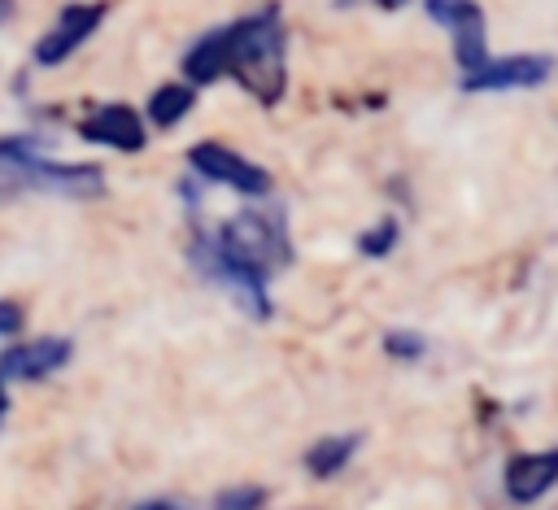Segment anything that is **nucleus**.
Segmentation results:
<instances>
[{
    "instance_id": "nucleus-1",
    "label": "nucleus",
    "mask_w": 558,
    "mask_h": 510,
    "mask_svg": "<svg viewBox=\"0 0 558 510\" xmlns=\"http://www.w3.org/2000/svg\"><path fill=\"white\" fill-rule=\"evenodd\" d=\"M192 262L222 283L253 318H270V296H266V279L292 262V244H288V227H283V209L279 205H248L235 218L222 222L218 235H201L192 244Z\"/></svg>"
},
{
    "instance_id": "nucleus-2",
    "label": "nucleus",
    "mask_w": 558,
    "mask_h": 510,
    "mask_svg": "<svg viewBox=\"0 0 558 510\" xmlns=\"http://www.w3.org/2000/svg\"><path fill=\"white\" fill-rule=\"evenodd\" d=\"M227 74L262 105H279L288 87V31L275 9L222 26Z\"/></svg>"
},
{
    "instance_id": "nucleus-3",
    "label": "nucleus",
    "mask_w": 558,
    "mask_h": 510,
    "mask_svg": "<svg viewBox=\"0 0 558 510\" xmlns=\"http://www.w3.org/2000/svg\"><path fill=\"white\" fill-rule=\"evenodd\" d=\"M26 192L92 201L105 192V174H100V166L44 157L31 135H9V139H0V201L26 196Z\"/></svg>"
},
{
    "instance_id": "nucleus-4",
    "label": "nucleus",
    "mask_w": 558,
    "mask_h": 510,
    "mask_svg": "<svg viewBox=\"0 0 558 510\" xmlns=\"http://www.w3.org/2000/svg\"><path fill=\"white\" fill-rule=\"evenodd\" d=\"M187 166H192L196 174H205L209 183H227V187L240 192V196H266V192H270V174H266L257 161H248L244 153H235V148H227V144H214V139L192 144V148H187Z\"/></svg>"
},
{
    "instance_id": "nucleus-5",
    "label": "nucleus",
    "mask_w": 558,
    "mask_h": 510,
    "mask_svg": "<svg viewBox=\"0 0 558 510\" xmlns=\"http://www.w3.org/2000/svg\"><path fill=\"white\" fill-rule=\"evenodd\" d=\"M427 17L449 31L453 57L462 74L480 70L488 61V31H484V9L475 0H427Z\"/></svg>"
},
{
    "instance_id": "nucleus-6",
    "label": "nucleus",
    "mask_w": 558,
    "mask_h": 510,
    "mask_svg": "<svg viewBox=\"0 0 558 510\" xmlns=\"http://www.w3.org/2000/svg\"><path fill=\"white\" fill-rule=\"evenodd\" d=\"M105 13H109V4H100V0H92V4H65L57 13V22L44 31V39L35 44V65L52 70L65 57H74L96 35V26L105 22Z\"/></svg>"
},
{
    "instance_id": "nucleus-7",
    "label": "nucleus",
    "mask_w": 558,
    "mask_h": 510,
    "mask_svg": "<svg viewBox=\"0 0 558 510\" xmlns=\"http://www.w3.org/2000/svg\"><path fill=\"white\" fill-rule=\"evenodd\" d=\"M554 61L536 52L519 57H488L480 70L462 74V92H510V87H541L549 78Z\"/></svg>"
},
{
    "instance_id": "nucleus-8",
    "label": "nucleus",
    "mask_w": 558,
    "mask_h": 510,
    "mask_svg": "<svg viewBox=\"0 0 558 510\" xmlns=\"http://www.w3.org/2000/svg\"><path fill=\"white\" fill-rule=\"evenodd\" d=\"M78 135L92 139V144H105V148H113V153H140V148L148 144V131H144L140 113H135L131 105H118V100L96 105V109L78 122Z\"/></svg>"
},
{
    "instance_id": "nucleus-9",
    "label": "nucleus",
    "mask_w": 558,
    "mask_h": 510,
    "mask_svg": "<svg viewBox=\"0 0 558 510\" xmlns=\"http://www.w3.org/2000/svg\"><path fill=\"white\" fill-rule=\"evenodd\" d=\"M506 497L514 506H532L541 501L554 484H558V449H541V453H514L506 462Z\"/></svg>"
},
{
    "instance_id": "nucleus-10",
    "label": "nucleus",
    "mask_w": 558,
    "mask_h": 510,
    "mask_svg": "<svg viewBox=\"0 0 558 510\" xmlns=\"http://www.w3.org/2000/svg\"><path fill=\"white\" fill-rule=\"evenodd\" d=\"M74 344L65 336H44V340H26L0 353V371L4 379H44L52 371H61L70 362Z\"/></svg>"
},
{
    "instance_id": "nucleus-11",
    "label": "nucleus",
    "mask_w": 558,
    "mask_h": 510,
    "mask_svg": "<svg viewBox=\"0 0 558 510\" xmlns=\"http://www.w3.org/2000/svg\"><path fill=\"white\" fill-rule=\"evenodd\" d=\"M183 74H187V83H218L222 74H227V57H222V26H214V31H205L187 52H183Z\"/></svg>"
},
{
    "instance_id": "nucleus-12",
    "label": "nucleus",
    "mask_w": 558,
    "mask_h": 510,
    "mask_svg": "<svg viewBox=\"0 0 558 510\" xmlns=\"http://www.w3.org/2000/svg\"><path fill=\"white\" fill-rule=\"evenodd\" d=\"M357 445H362V436H357V432L323 436V440H314V445L305 449V471H310L314 479H331L336 471H344V466H349V458L357 453Z\"/></svg>"
},
{
    "instance_id": "nucleus-13",
    "label": "nucleus",
    "mask_w": 558,
    "mask_h": 510,
    "mask_svg": "<svg viewBox=\"0 0 558 510\" xmlns=\"http://www.w3.org/2000/svg\"><path fill=\"white\" fill-rule=\"evenodd\" d=\"M196 105V83H166L148 96V122L157 131H170L183 122V113Z\"/></svg>"
},
{
    "instance_id": "nucleus-14",
    "label": "nucleus",
    "mask_w": 558,
    "mask_h": 510,
    "mask_svg": "<svg viewBox=\"0 0 558 510\" xmlns=\"http://www.w3.org/2000/svg\"><path fill=\"white\" fill-rule=\"evenodd\" d=\"M397 235H401V222H397V218H384V222H375L371 231H362L357 248H362L366 257H388L392 244H397Z\"/></svg>"
},
{
    "instance_id": "nucleus-15",
    "label": "nucleus",
    "mask_w": 558,
    "mask_h": 510,
    "mask_svg": "<svg viewBox=\"0 0 558 510\" xmlns=\"http://www.w3.org/2000/svg\"><path fill=\"white\" fill-rule=\"evenodd\" d=\"M262 501H266V488H257V484H240V488H227L214 497L218 510H262Z\"/></svg>"
},
{
    "instance_id": "nucleus-16",
    "label": "nucleus",
    "mask_w": 558,
    "mask_h": 510,
    "mask_svg": "<svg viewBox=\"0 0 558 510\" xmlns=\"http://www.w3.org/2000/svg\"><path fill=\"white\" fill-rule=\"evenodd\" d=\"M384 349H388L392 357H410V362H414V357L427 353V340H423L418 331H388V336H384Z\"/></svg>"
},
{
    "instance_id": "nucleus-17",
    "label": "nucleus",
    "mask_w": 558,
    "mask_h": 510,
    "mask_svg": "<svg viewBox=\"0 0 558 510\" xmlns=\"http://www.w3.org/2000/svg\"><path fill=\"white\" fill-rule=\"evenodd\" d=\"M22 331V309L13 301H0V336H17Z\"/></svg>"
},
{
    "instance_id": "nucleus-18",
    "label": "nucleus",
    "mask_w": 558,
    "mask_h": 510,
    "mask_svg": "<svg viewBox=\"0 0 558 510\" xmlns=\"http://www.w3.org/2000/svg\"><path fill=\"white\" fill-rule=\"evenodd\" d=\"M135 510H183V506H174V501H140Z\"/></svg>"
},
{
    "instance_id": "nucleus-19",
    "label": "nucleus",
    "mask_w": 558,
    "mask_h": 510,
    "mask_svg": "<svg viewBox=\"0 0 558 510\" xmlns=\"http://www.w3.org/2000/svg\"><path fill=\"white\" fill-rule=\"evenodd\" d=\"M4 410H9V397H4V371H0V418H4Z\"/></svg>"
},
{
    "instance_id": "nucleus-20",
    "label": "nucleus",
    "mask_w": 558,
    "mask_h": 510,
    "mask_svg": "<svg viewBox=\"0 0 558 510\" xmlns=\"http://www.w3.org/2000/svg\"><path fill=\"white\" fill-rule=\"evenodd\" d=\"M375 4H379V9H401L405 0H375Z\"/></svg>"
},
{
    "instance_id": "nucleus-21",
    "label": "nucleus",
    "mask_w": 558,
    "mask_h": 510,
    "mask_svg": "<svg viewBox=\"0 0 558 510\" xmlns=\"http://www.w3.org/2000/svg\"><path fill=\"white\" fill-rule=\"evenodd\" d=\"M9 9H13V4H9V0H0V22L9 17Z\"/></svg>"
}]
</instances>
